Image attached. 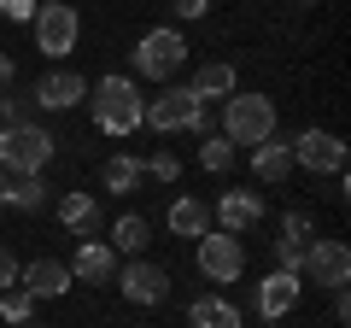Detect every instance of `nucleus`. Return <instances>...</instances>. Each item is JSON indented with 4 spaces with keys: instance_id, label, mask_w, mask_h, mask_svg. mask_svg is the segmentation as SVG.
Instances as JSON below:
<instances>
[{
    "instance_id": "obj_6",
    "label": "nucleus",
    "mask_w": 351,
    "mask_h": 328,
    "mask_svg": "<svg viewBox=\"0 0 351 328\" xmlns=\"http://www.w3.org/2000/svg\"><path fill=\"white\" fill-rule=\"evenodd\" d=\"M29 24H36V47L47 53V59H64V53L82 41V18H76L71 0H41Z\"/></svg>"
},
{
    "instance_id": "obj_17",
    "label": "nucleus",
    "mask_w": 351,
    "mask_h": 328,
    "mask_svg": "<svg viewBox=\"0 0 351 328\" xmlns=\"http://www.w3.org/2000/svg\"><path fill=\"white\" fill-rule=\"evenodd\" d=\"M188 89H193V100H199V106H211V100H228V94L240 89V76H234V65H228V59H211V65L193 71Z\"/></svg>"
},
{
    "instance_id": "obj_10",
    "label": "nucleus",
    "mask_w": 351,
    "mask_h": 328,
    "mask_svg": "<svg viewBox=\"0 0 351 328\" xmlns=\"http://www.w3.org/2000/svg\"><path fill=\"white\" fill-rule=\"evenodd\" d=\"M293 164H304L311 176H339L346 170V141L334 129H304V135H293Z\"/></svg>"
},
{
    "instance_id": "obj_33",
    "label": "nucleus",
    "mask_w": 351,
    "mask_h": 328,
    "mask_svg": "<svg viewBox=\"0 0 351 328\" xmlns=\"http://www.w3.org/2000/svg\"><path fill=\"white\" fill-rule=\"evenodd\" d=\"M351 316V299H346V288H334V323H346Z\"/></svg>"
},
{
    "instance_id": "obj_12",
    "label": "nucleus",
    "mask_w": 351,
    "mask_h": 328,
    "mask_svg": "<svg viewBox=\"0 0 351 328\" xmlns=\"http://www.w3.org/2000/svg\"><path fill=\"white\" fill-rule=\"evenodd\" d=\"M211 217H217V229H223V235H246V229L263 223V200H258L252 188H228L223 200L211 205Z\"/></svg>"
},
{
    "instance_id": "obj_24",
    "label": "nucleus",
    "mask_w": 351,
    "mask_h": 328,
    "mask_svg": "<svg viewBox=\"0 0 351 328\" xmlns=\"http://www.w3.org/2000/svg\"><path fill=\"white\" fill-rule=\"evenodd\" d=\"M199 164H205V170H217V176H228V170H234V141H223V135L211 129L205 147H199Z\"/></svg>"
},
{
    "instance_id": "obj_21",
    "label": "nucleus",
    "mask_w": 351,
    "mask_h": 328,
    "mask_svg": "<svg viewBox=\"0 0 351 328\" xmlns=\"http://www.w3.org/2000/svg\"><path fill=\"white\" fill-rule=\"evenodd\" d=\"M100 182H106V194H141V182H147V164H141L135 152H117V159H106Z\"/></svg>"
},
{
    "instance_id": "obj_31",
    "label": "nucleus",
    "mask_w": 351,
    "mask_h": 328,
    "mask_svg": "<svg viewBox=\"0 0 351 328\" xmlns=\"http://www.w3.org/2000/svg\"><path fill=\"white\" fill-rule=\"evenodd\" d=\"M211 12V0H176V18H205Z\"/></svg>"
},
{
    "instance_id": "obj_27",
    "label": "nucleus",
    "mask_w": 351,
    "mask_h": 328,
    "mask_svg": "<svg viewBox=\"0 0 351 328\" xmlns=\"http://www.w3.org/2000/svg\"><path fill=\"white\" fill-rule=\"evenodd\" d=\"M0 117H6V129H12V124H36V94L24 100V94L6 89V94H0Z\"/></svg>"
},
{
    "instance_id": "obj_35",
    "label": "nucleus",
    "mask_w": 351,
    "mask_h": 328,
    "mask_svg": "<svg viewBox=\"0 0 351 328\" xmlns=\"http://www.w3.org/2000/svg\"><path fill=\"white\" fill-rule=\"evenodd\" d=\"M0 194H6V170H0Z\"/></svg>"
},
{
    "instance_id": "obj_15",
    "label": "nucleus",
    "mask_w": 351,
    "mask_h": 328,
    "mask_svg": "<svg viewBox=\"0 0 351 328\" xmlns=\"http://www.w3.org/2000/svg\"><path fill=\"white\" fill-rule=\"evenodd\" d=\"M252 176L258 182H287L293 176V141L281 135H269V141H258V147H252Z\"/></svg>"
},
{
    "instance_id": "obj_13",
    "label": "nucleus",
    "mask_w": 351,
    "mask_h": 328,
    "mask_svg": "<svg viewBox=\"0 0 351 328\" xmlns=\"http://www.w3.org/2000/svg\"><path fill=\"white\" fill-rule=\"evenodd\" d=\"M82 94H88L82 71H47L36 82V106L41 112H71V106H82Z\"/></svg>"
},
{
    "instance_id": "obj_19",
    "label": "nucleus",
    "mask_w": 351,
    "mask_h": 328,
    "mask_svg": "<svg viewBox=\"0 0 351 328\" xmlns=\"http://www.w3.org/2000/svg\"><path fill=\"white\" fill-rule=\"evenodd\" d=\"M59 223L71 229L76 240L94 235V229H100V200H94V194H82V188H71V194L59 200Z\"/></svg>"
},
{
    "instance_id": "obj_1",
    "label": "nucleus",
    "mask_w": 351,
    "mask_h": 328,
    "mask_svg": "<svg viewBox=\"0 0 351 328\" xmlns=\"http://www.w3.org/2000/svg\"><path fill=\"white\" fill-rule=\"evenodd\" d=\"M88 112H94V124H100L106 135H135V129L147 124V100H141V89L129 76H100V82L88 89Z\"/></svg>"
},
{
    "instance_id": "obj_5",
    "label": "nucleus",
    "mask_w": 351,
    "mask_h": 328,
    "mask_svg": "<svg viewBox=\"0 0 351 328\" xmlns=\"http://www.w3.org/2000/svg\"><path fill=\"white\" fill-rule=\"evenodd\" d=\"M182 59H188V41H182V30H176V24L147 30L141 47H135V71L147 76V82H170V76L182 71Z\"/></svg>"
},
{
    "instance_id": "obj_36",
    "label": "nucleus",
    "mask_w": 351,
    "mask_h": 328,
    "mask_svg": "<svg viewBox=\"0 0 351 328\" xmlns=\"http://www.w3.org/2000/svg\"><path fill=\"white\" fill-rule=\"evenodd\" d=\"M299 6H316V0H299Z\"/></svg>"
},
{
    "instance_id": "obj_3",
    "label": "nucleus",
    "mask_w": 351,
    "mask_h": 328,
    "mask_svg": "<svg viewBox=\"0 0 351 328\" xmlns=\"http://www.w3.org/2000/svg\"><path fill=\"white\" fill-rule=\"evenodd\" d=\"M223 141H234V147H258V141L276 135V100L269 94H228L223 100V129H217Z\"/></svg>"
},
{
    "instance_id": "obj_34",
    "label": "nucleus",
    "mask_w": 351,
    "mask_h": 328,
    "mask_svg": "<svg viewBox=\"0 0 351 328\" xmlns=\"http://www.w3.org/2000/svg\"><path fill=\"white\" fill-rule=\"evenodd\" d=\"M18 328H47V323H18Z\"/></svg>"
},
{
    "instance_id": "obj_4",
    "label": "nucleus",
    "mask_w": 351,
    "mask_h": 328,
    "mask_svg": "<svg viewBox=\"0 0 351 328\" xmlns=\"http://www.w3.org/2000/svg\"><path fill=\"white\" fill-rule=\"evenodd\" d=\"M147 129H158V135H182V129L211 135V112H205V106L193 100V89L182 82V89H164V94L147 100Z\"/></svg>"
},
{
    "instance_id": "obj_23",
    "label": "nucleus",
    "mask_w": 351,
    "mask_h": 328,
    "mask_svg": "<svg viewBox=\"0 0 351 328\" xmlns=\"http://www.w3.org/2000/svg\"><path fill=\"white\" fill-rule=\"evenodd\" d=\"M147 240H152L147 217H135V211H129V217H117V223H112V253H129V258H135L141 246H147Z\"/></svg>"
},
{
    "instance_id": "obj_32",
    "label": "nucleus",
    "mask_w": 351,
    "mask_h": 328,
    "mask_svg": "<svg viewBox=\"0 0 351 328\" xmlns=\"http://www.w3.org/2000/svg\"><path fill=\"white\" fill-rule=\"evenodd\" d=\"M12 82H18V65H12V53H0V94L12 89Z\"/></svg>"
},
{
    "instance_id": "obj_28",
    "label": "nucleus",
    "mask_w": 351,
    "mask_h": 328,
    "mask_svg": "<svg viewBox=\"0 0 351 328\" xmlns=\"http://www.w3.org/2000/svg\"><path fill=\"white\" fill-rule=\"evenodd\" d=\"M276 240H293V246H311V240H316V223H311L304 211H287V217H281V235H276Z\"/></svg>"
},
{
    "instance_id": "obj_22",
    "label": "nucleus",
    "mask_w": 351,
    "mask_h": 328,
    "mask_svg": "<svg viewBox=\"0 0 351 328\" xmlns=\"http://www.w3.org/2000/svg\"><path fill=\"white\" fill-rule=\"evenodd\" d=\"M41 200H47V182L41 176H6L0 205H12V211H41Z\"/></svg>"
},
{
    "instance_id": "obj_25",
    "label": "nucleus",
    "mask_w": 351,
    "mask_h": 328,
    "mask_svg": "<svg viewBox=\"0 0 351 328\" xmlns=\"http://www.w3.org/2000/svg\"><path fill=\"white\" fill-rule=\"evenodd\" d=\"M0 316H6V323H36V299H29V293L24 288H6V293H0Z\"/></svg>"
},
{
    "instance_id": "obj_20",
    "label": "nucleus",
    "mask_w": 351,
    "mask_h": 328,
    "mask_svg": "<svg viewBox=\"0 0 351 328\" xmlns=\"http://www.w3.org/2000/svg\"><path fill=\"white\" fill-rule=\"evenodd\" d=\"M170 235L176 240H199V235H211V205L205 200H170Z\"/></svg>"
},
{
    "instance_id": "obj_18",
    "label": "nucleus",
    "mask_w": 351,
    "mask_h": 328,
    "mask_svg": "<svg viewBox=\"0 0 351 328\" xmlns=\"http://www.w3.org/2000/svg\"><path fill=\"white\" fill-rule=\"evenodd\" d=\"M188 323H193V328H246V316H240L234 299H223V293H205V299L188 305Z\"/></svg>"
},
{
    "instance_id": "obj_11",
    "label": "nucleus",
    "mask_w": 351,
    "mask_h": 328,
    "mask_svg": "<svg viewBox=\"0 0 351 328\" xmlns=\"http://www.w3.org/2000/svg\"><path fill=\"white\" fill-rule=\"evenodd\" d=\"M299 299H304V281L293 276V270H269V276L252 288V305H258V316H269V323H276V316H287Z\"/></svg>"
},
{
    "instance_id": "obj_9",
    "label": "nucleus",
    "mask_w": 351,
    "mask_h": 328,
    "mask_svg": "<svg viewBox=\"0 0 351 328\" xmlns=\"http://www.w3.org/2000/svg\"><path fill=\"white\" fill-rule=\"evenodd\" d=\"M117 288H123L129 305H164L170 299V270L152 264V258H129V264H117Z\"/></svg>"
},
{
    "instance_id": "obj_26",
    "label": "nucleus",
    "mask_w": 351,
    "mask_h": 328,
    "mask_svg": "<svg viewBox=\"0 0 351 328\" xmlns=\"http://www.w3.org/2000/svg\"><path fill=\"white\" fill-rule=\"evenodd\" d=\"M141 164H147V176H152V182H164V188H176V182H182V159H176L170 147H158L152 159H141Z\"/></svg>"
},
{
    "instance_id": "obj_7",
    "label": "nucleus",
    "mask_w": 351,
    "mask_h": 328,
    "mask_svg": "<svg viewBox=\"0 0 351 328\" xmlns=\"http://www.w3.org/2000/svg\"><path fill=\"white\" fill-rule=\"evenodd\" d=\"M299 281H316V288H346L351 281V246L346 240H311L299 258Z\"/></svg>"
},
{
    "instance_id": "obj_14",
    "label": "nucleus",
    "mask_w": 351,
    "mask_h": 328,
    "mask_svg": "<svg viewBox=\"0 0 351 328\" xmlns=\"http://www.w3.org/2000/svg\"><path fill=\"white\" fill-rule=\"evenodd\" d=\"M18 288H24L29 299H64V293H71V270H64L59 258H36V264L18 270Z\"/></svg>"
},
{
    "instance_id": "obj_2",
    "label": "nucleus",
    "mask_w": 351,
    "mask_h": 328,
    "mask_svg": "<svg viewBox=\"0 0 351 328\" xmlns=\"http://www.w3.org/2000/svg\"><path fill=\"white\" fill-rule=\"evenodd\" d=\"M53 152H59V135L41 129V124L0 129V170H6V176H41L53 164Z\"/></svg>"
},
{
    "instance_id": "obj_29",
    "label": "nucleus",
    "mask_w": 351,
    "mask_h": 328,
    "mask_svg": "<svg viewBox=\"0 0 351 328\" xmlns=\"http://www.w3.org/2000/svg\"><path fill=\"white\" fill-rule=\"evenodd\" d=\"M0 12L12 18V24H29L36 18V0H0Z\"/></svg>"
},
{
    "instance_id": "obj_8",
    "label": "nucleus",
    "mask_w": 351,
    "mask_h": 328,
    "mask_svg": "<svg viewBox=\"0 0 351 328\" xmlns=\"http://www.w3.org/2000/svg\"><path fill=\"white\" fill-rule=\"evenodd\" d=\"M199 276L217 281V288L246 276V246H240V235H223V229L199 235Z\"/></svg>"
},
{
    "instance_id": "obj_16",
    "label": "nucleus",
    "mask_w": 351,
    "mask_h": 328,
    "mask_svg": "<svg viewBox=\"0 0 351 328\" xmlns=\"http://www.w3.org/2000/svg\"><path fill=\"white\" fill-rule=\"evenodd\" d=\"M64 270H71V281H88V288H94V281H112V276H117V253L106 246V240H82L76 258H71Z\"/></svg>"
},
{
    "instance_id": "obj_30",
    "label": "nucleus",
    "mask_w": 351,
    "mask_h": 328,
    "mask_svg": "<svg viewBox=\"0 0 351 328\" xmlns=\"http://www.w3.org/2000/svg\"><path fill=\"white\" fill-rule=\"evenodd\" d=\"M18 270H24V264H18V258L6 253V246H0V293H6V288H18Z\"/></svg>"
}]
</instances>
